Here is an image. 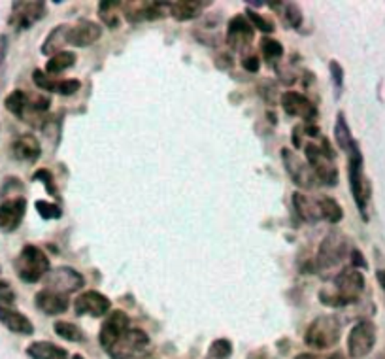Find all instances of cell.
Masks as SVG:
<instances>
[{"label":"cell","mask_w":385,"mask_h":359,"mask_svg":"<svg viewBox=\"0 0 385 359\" xmlns=\"http://www.w3.org/2000/svg\"><path fill=\"white\" fill-rule=\"evenodd\" d=\"M15 274L19 277L21 282L25 283H36L44 280L49 270V257L46 252L35 244H25L21 248L19 256L15 257L14 261Z\"/></svg>","instance_id":"4"},{"label":"cell","mask_w":385,"mask_h":359,"mask_svg":"<svg viewBox=\"0 0 385 359\" xmlns=\"http://www.w3.org/2000/svg\"><path fill=\"white\" fill-rule=\"evenodd\" d=\"M46 15V2L42 0H15L8 15V25L14 30H27Z\"/></svg>","instance_id":"7"},{"label":"cell","mask_w":385,"mask_h":359,"mask_svg":"<svg viewBox=\"0 0 385 359\" xmlns=\"http://www.w3.org/2000/svg\"><path fill=\"white\" fill-rule=\"evenodd\" d=\"M8 48H10V40L6 35H0V67L4 64L8 55Z\"/></svg>","instance_id":"45"},{"label":"cell","mask_w":385,"mask_h":359,"mask_svg":"<svg viewBox=\"0 0 385 359\" xmlns=\"http://www.w3.org/2000/svg\"><path fill=\"white\" fill-rule=\"evenodd\" d=\"M303 132L304 129L303 127H298V125L293 129V144H295V148H301V146H303Z\"/></svg>","instance_id":"46"},{"label":"cell","mask_w":385,"mask_h":359,"mask_svg":"<svg viewBox=\"0 0 385 359\" xmlns=\"http://www.w3.org/2000/svg\"><path fill=\"white\" fill-rule=\"evenodd\" d=\"M35 304L38 310L48 314V316H59L70 308V299L69 295H62V293L44 288L35 295Z\"/></svg>","instance_id":"17"},{"label":"cell","mask_w":385,"mask_h":359,"mask_svg":"<svg viewBox=\"0 0 385 359\" xmlns=\"http://www.w3.org/2000/svg\"><path fill=\"white\" fill-rule=\"evenodd\" d=\"M27 356L33 359H70L69 350L49 340H35L27 346Z\"/></svg>","instance_id":"23"},{"label":"cell","mask_w":385,"mask_h":359,"mask_svg":"<svg viewBox=\"0 0 385 359\" xmlns=\"http://www.w3.org/2000/svg\"><path fill=\"white\" fill-rule=\"evenodd\" d=\"M27 214V199L15 197V199L0 200V231L2 233H14L23 223Z\"/></svg>","instance_id":"14"},{"label":"cell","mask_w":385,"mask_h":359,"mask_svg":"<svg viewBox=\"0 0 385 359\" xmlns=\"http://www.w3.org/2000/svg\"><path fill=\"white\" fill-rule=\"evenodd\" d=\"M80 80H59V83H57V91L55 93H59V95H72V93H76L78 89H80Z\"/></svg>","instance_id":"43"},{"label":"cell","mask_w":385,"mask_h":359,"mask_svg":"<svg viewBox=\"0 0 385 359\" xmlns=\"http://www.w3.org/2000/svg\"><path fill=\"white\" fill-rule=\"evenodd\" d=\"M76 53L74 51H61L57 55L49 57L48 62H46V72L48 74H61L70 67L76 64Z\"/></svg>","instance_id":"27"},{"label":"cell","mask_w":385,"mask_h":359,"mask_svg":"<svg viewBox=\"0 0 385 359\" xmlns=\"http://www.w3.org/2000/svg\"><path fill=\"white\" fill-rule=\"evenodd\" d=\"M329 72H330V80L337 87V95H340V91L344 87V69L340 67V62L337 59H330L329 61Z\"/></svg>","instance_id":"39"},{"label":"cell","mask_w":385,"mask_h":359,"mask_svg":"<svg viewBox=\"0 0 385 359\" xmlns=\"http://www.w3.org/2000/svg\"><path fill=\"white\" fill-rule=\"evenodd\" d=\"M261 51H262V57H265V61L276 62L278 59H282L285 49H283V46L278 40L270 38V36H265V38L261 40Z\"/></svg>","instance_id":"33"},{"label":"cell","mask_w":385,"mask_h":359,"mask_svg":"<svg viewBox=\"0 0 385 359\" xmlns=\"http://www.w3.org/2000/svg\"><path fill=\"white\" fill-rule=\"evenodd\" d=\"M233 356V342L229 339H215L208 348L206 359H229Z\"/></svg>","instance_id":"34"},{"label":"cell","mask_w":385,"mask_h":359,"mask_svg":"<svg viewBox=\"0 0 385 359\" xmlns=\"http://www.w3.org/2000/svg\"><path fill=\"white\" fill-rule=\"evenodd\" d=\"M206 6V2H199V0H178V2H170V15L176 21H192L197 19L202 10Z\"/></svg>","instance_id":"25"},{"label":"cell","mask_w":385,"mask_h":359,"mask_svg":"<svg viewBox=\"0 0 385 359\" xmlns=\"http://www.w3.org/2000/svg\"><path fill=\"white\" fill-rule=\"evenodd\" d=\"M0 324L6 327L8 331L15 333V335H23V337H33L35 335V325L33 322L21 314L19 310H15L12 306L0 304Z\"/></svg>","instance_id":"18"},{"label":"cell","mask_w":385,"mask_h":359,"mask_svg":"<svg viewBox=\"0 0 385 359\" xmlns=\"http://www.w3.org/2000/svg\"><path fill=\"white\" fill-rule=\"evenodd\" d=\"M338 340H340V319L332 314L317 316L304 333V344L317 352L330 350L332 346L338 344Z\"/></svg>","instance_id":"5"},{"label":"cell","mask_w":385,"mask_h":359,"mask_svg":"<svg viewBox=\"0 0 385 359\" xmlns=\"http://www.w3.org/2000/svg\"><path fill=\"white\" fill-rule=\"evenodd\" d=\"M33 180H38V182H42V184L46 186V191H48L49 195L57 197L55 178H53V173H51V170H48V168H40V170H36L35 176H33Z\"/></svg>","instance_id":"40"},{"label":"cell","mask_w":385,"mask_h":359,"mask_svg":"<svg viewBox=\"0 0 385 359\" xmlns=\"http://www.w3.org/2000/svg\"><path fill=\"white\" fill-rule=\"evenodd\" d=\"M161 2H140V4H127L123 2L125 17L131 23H142V21H157L165 17V10Z\"/></svg>","instance_id":"20"},{"label":"cell","mask_w":385,"mask_h":359,"mask_svg":"<svg viewBox=\"0 0 385 359\" xmlns=\"http://www.w3.org/2000/svg\"><path fill=\"white\" fill-rule=\"evenodd\" d=\"M44 283H46V290H53L57 293L62 295H70V293H76L85 286V278L82 272H78L76 269H70V267H57L51 269L44 277Z\"/></svg>","instance_id":"10"},{"label":"cell","mask_w":385,"mask_h":359,"mask_svg":"<svg viewBox=\"0 0 385 359\" xmlns=\"http://www.w3.org/2000/svg\"><path fill=\"white\" fill-rule=\"evenodd\" d=\"M293 207H295L298 218L306 221V223H317V221L321 220L319 202L312 199V197H308V195L295 191L293 193Z\"/></svg>","instance_id":"24"},{"label":"cell","mask_w":385,"mask_h":359,"mask_svg":"<svg viewBox=\"0 0 385 359\" xmlns=\"http://www.w3.org/2000/svg\"><path fill=\"white\" fill-rule=\"evenodd\" d=\"M72 359H83V358L80 356V353H76V356H72Z\"/></svg>","instance_id":"49"},{"label":"cell","mask_w":385,"mask_h":359,"mask_svg":"<svg viewBox=\"0 0 385 359\" xmlns=\"http://www.w3.org/2000/svg\"><path fill=\"white\" fill-rule=\"evenodd\" d=\"M280 155H282L283 166H285V170H287L289 178L293 180V184H295L296 187L312 189V187H316L317 184H319L316 178V174H314V170L310 168L308 163H306L304 159H301L293 150L283 148L282 152H280Z\"/></svg>","instance_id":"11"},{"label":"cell","mask_w":385,"mask_h":359,"mask_svg":"<svg viewBox=\"0 0 385 359\" xmlns=\"http://www.w3.org/2000/svg\"><path fill=\"white\" fill-rule=\"evenodd\" d=\"M246 17H248L249 23L253 25V28L261 30V33H265V35H272V33L276 30L274 21L267 19V17H262L261 14L253 12L251 8H248V10H246Z\"/></svg>","instance_id":"35"},{"label":"cell","mask_w":385,"mask_h":359,"mask_svg":"<svg viewBox=\"0 0 385 359\" xmlns=\"http://www.w3.org/2000/svg\"><path fill=\"white\" fill-rule=\"evenodd\" d=\"M111 308V301L104 293L96 290H87L74 299V312L78 316H93L102 318Z\"/></svg>","instance_id":"13"},{"label":"cell","mask_w":385,"mask_h":359,"mask_svg":"<svg viewBox=\"0 0 385 359\" xmlns=\"http://www.w3.org/2000/svg\"><path fill=\"white\" fill-rule=\"evenodd\" d=\"M70 27L69 23H62V25H57L49 30V35L46 36V40L42 44L40 51L44 55L48 57H53L57 53H61L62 48L69 44V33H70Z\"/></svg>","instance_id":"22"},{"label":"cell","mask_w":385,"mask_h":359,"mask_svg":"<svg viewBox=\"0 0 385 359\" xmlns=\"http://www.w3.org/2000/svg\"><path fill=\"white\" fill-rule=\"evenodd\" d=\"M0 272H2V269H0Z\"/></svg>","instance_id":"51"},{"label":"cell","mask_w":385,"mask_h":359,"mask_svg":"<svg viewBox=\"0 0 385 359\" xmlns=\"http://www.w3.org/2000/svg\"><path fill=\"white\" fill-rule=\"evenodd\" d=\"M280 103H282L283 110L287 112L289 116H293V118H301L303 121H314L317 118V108L314 106V103L308 97L296 93V91L283 93Z\"/></svg>","instance_id":"16"},{"label":"cell","mask_w":385,"mask_h":359,"mask_svg":"<svg viewBox=\"0 0 385 359\" xmlns=\"http://www.w3.org/2000/svg\"><path fill=\"white\" fill-rule=\"evenodd\" d=\"M255 28L249 23V19L244 14H238L231 17L227 25V44L229 48L238 51V53H246L251 51V42H253Z\"/></svg>","instance_id":"12"},{"label":"cell","mask_w":385,"mask_h":359,"mask_svg":"<svg viewBox=\"0 0 385 359\" xmlns=\"http://www.w3.org/2000/svg\"><path fill=\"white\" fill-rule=\"evenodd\" d=\"M23 191H25V184L19 178H15V176H8L2 182V186H0V200L23 197Z\"/></svg>","instance_id":"32"},{"label":"cell","mask_w":385,"mask_h":359,"mask_svg":"<svg viewBox=\"0 0 385 359\" xmlns=\"http://www.w3.org/2000/svg\"><path fill=\"white\" fill-rule=\"evenodd\" d=\"M240 64L244 67V70H248V72H259V67H261V59L257 53L253 51H246L244 55L240 57Z\"/></svg>","instance_id":"41"},{"label":"cell","mask_w":385,"mask_h":359,"mask_svg":"<svg viewBox=\"0 0 385 359\" xmlns=\"http://www.w3.org/2000/svg\"><path fill=\"white\" fill-rule=\"evenodd\" d=\"M27 100H28V95L25 93V91L15 89L4 98V106H6V110L10 112V114H14L15 118L23 119L25 112H27Z\"/></svg>","instance_id":"30"},{"label":"cell","mask_w":385,"mask_h":359,"mask_svg":"<svg viewBox=\"0 0 385 359\" xmlns=\"http://www.w3.org/2000/svg\"><path fill=\"white\" fill-rule=\"evenodd\" d=\"M350 238L342 231H330L329 235L319 242V248H317L316 256V267L323 270L332 269V267H337V265L344 261L346 257L350 256Z\"/></svg>","instance_id":"6"},{"label":"cell","mask_w":385,"mask_h":359,"mask_svg":"<svg viewBox=\"0 0 385 359\" xmlns=\"http://www.w3.org/2000/svg\"><path fill=\"white\" fill-rule=\"evenodd\" d=\"M319 202V212H321V218L327 220L329 223H340L344 220V210L340 207V202L332 197H321Z\"/></svg>","instance_id":"28"},{"label":"cell","mask_w":385,"mask_h":359,"mask_svg":"<svg viewBox=\"0 0 385 359\" xmlns=\"http://www.w3.org/2000/svg\"><path fill=\"white\" fill-rule=\"evenodd\" d=\"M129 324H131V318L123 310H111L108 314V318L104 319L102 327L98 331V342L104 350H108L127 329H131Z\"/></svg>","instance_id":"15"},{"label":"cell","mask_w":385,"mask_h":359,"mask_svg":"<svg viewBox=\"0 0 385 359\" xmlns=\"http://www.w3.org/2000/svg\"><path fill=\"white\" fill-rule=\"evenodd\" d=\"M33 82H35L36 87H40L42 91H48V93H55L59 80H53V78H49L48 72L35 70V72H33Z\"/></svg>","instance_id":"38"},{"label":"cell","mask_w":385,"mask_h":359,"mask_svg":"<svg viewBox=\"0 0 385 359\" xmlns=\"http://www.w3.org/2000/svg\"><path fill=\"white\" fill-rule=\"evenodd\" d=\"M257 359H267V358H257Z\"/></svg>","instance_id":"50"},{"label":"cell","mask_w":385,"mask_h":359,"mask_svg":"<svg viewBox=\"0 0 385 359\" xmlns=\"http://www.w3.org/2000/svg\"><path fill=\"white\" fill-rule=\"evenodd\" d=\"M293 359H325L321 358L319 353H310V352H304V353H298V356H295Z\"/></svg>","instance_id":"47"},{"label":"cell","mask_w":385,"mask_h":359,"mask_svg":"<svg viewBox=\"0 0 385 359\" xmlns=\"http://www.w3.org/2000/svg\"><path fill=\"white\" fill-rule=\"evenodd\" d=\"M12 153L17 161H25V163H36L42 155V146L35 134L25 132L15 139L12 144Z\"/></svg>","instance_id":"21"},{"label":"cell","mask_w":385,"mask_h":359,"mask_svg":"<svg viewBox=\"0 0 385 359\" xmlns=\"http://www.w3.org/2000/svg\"><path fill=\"white\" fill-rule=\"evenodd\" d=\"M53 331H55L57 337L70 340V342H82L83 340V331L76 324H72V322H62V319L61 322H55L53 324Z\"/></svg>","instance_id":"31"},{"label":"cell","mask_w":385,"mask_h":359,"mask_svg":"<svg viewBox=\"0 0 385 359\" xmlns=\"http://www.w3.org/2000/svg\"><path fill=\"white\" fill-rule=\"evenodd\" d=\"M123 6V2H117V0H104L98 4V17L102 19V23L108 28H117L119 27V15L117 10Z\"/></svg>","instance_id":"29"},{"label":"cell","mask_w":385,"mask_h":359,"mask_svg":"<svg viewBox=\"0 0 385 359\" xmlns=\"http://www.w3.org/2000/svg\"><path fill=\"white\" fill-rule=\"evenodd\" d=\"M376 325L370 319H361L351 327L348 335V353L351 359H363L376 346Z\"/></svg>","instance_id":"8"},{"label":"cell","mask_w":385,"mask_h":359,"mask_svg":"<svg viewBox=\"0 0 385 359\" xmlns=\"http://www.w3.org/2000/svg\"><path fill=\"white\" fill-rule=\"evenodd\" d=\"M102 36V27L95 21H80L78 25L70 27L69 44L74 48H87L91 44H95Z\"/></svg>","instance_id":"19"},{"label":"cell","mask_w":385,"mask_h":359,"mask_svg":"<svg viewBox=\"0 0 385 359\" xmlns=\"http://www.w3.org/2000/svg\"><path fill=\"white\" fill-rule=\"evenodd\" d=\"M36 212L44 218V220H59L62 216V210L55 202H48V200H36L35 202Z\"/></svg>","instance_id":"37"},{"label":"cell","mask_w":385,"mask_h":359,"mask_svg":"<svg viewBox=\"0 0 385 359\" xmlns=\"http://www.w3.org/2000/svg\"><path fill=\"white\" fill-rule=\"evenodd\" d=\"M376 278H378V283L382 286V290L385 291V269L376 270Z\"/></svg>","instance_id":"48"},{"label":"cell","mask_w":385,"mask_h":359,"mask_svg":"<svg viewBox=\"0 0 385 359\" xmlns=\"http://www.w3.org/2000/svg\"><path fill=\"white\" fill-rule=\"evenodd\" d=\"M304 153H306V163L316 174L317 182L330 187L337 186L340 174H338V166L334 163L337 153L332 150V146L329 144V140L321 137V144L310 142L304 148Z\"/></svg>","instance_id":"3"},{"label":"cell","mask_w":385,"mask_h":359,"mask_svg":"<svg viewBox=\"0 0 385 359\" xmlns=\"http://www.w3.org/2000/svg\"><path fill=\"white\" fill-rule=\"evenodd\" d=\"M350 261H351V267L353 269H368V263H366L365 256H363V252L359 248H351L350 252Z\"/></svg>","instance_id":"44"},{"label":"cell","mask_w":385,"mask_h":359,"mask_svg":"<svg viewBox=\"0 0 385 359\" xmlns=\"http://www.w3.org/2000/svg\"><path fill=\"white\" fill-rule=\"evenodd\" d=\"M283 17H285V21H287L289 25L293 28H298L301 25H303V10H301V6L296 4V2H283Z\"/></svg>","instance_id":"36"},{"label":"cell","mask_w":385,"mask_h":359,"mask_svg":"<svg viewBox=\"0 0 385 359\" xmlns=\"http://www.w3.org/2000/svg\"><path fill=\"white\" fill-rule=\"evenodd\" d=\"M348 178H350V189L353 195V200L357 204L359 212L363 220L368 221V202L372 197L370 180L365 176V159L359 144L351 146L348 152Z\"/></svg>","instance_id":"2"},{"label":"cell","mask_w":385,"mask_h":359,"mask_svg":"<svg viewBox=\"0 0 385 359\" xmlns=\"http://www.w3.org/2000/svg\"><path fill=\"white\" fill-rule=\"evenodd\" d=\"M15 303V291L12 288V283L8 282V280H2L0 278V304H10Z\"/></svg>","instance_id":"42"},{"label":"cell","mask_w":385,"mask_h":359,"mask_svg":"<svg viewBox=\"0 0 385 359\" xmlns=\"http://www.w3.org/2000/svg\"><path fill=\"white\" fill-rule=\"evenodd\" d=\"M150 346V335L144 329H127V331L106 350L111 359H131L144 352Z\"/></svg>","instance_id":"9"},{"label":"cell","mask_w":385,"mask_h":359,"mask_svg":"<svg viewBox=\"0 0 385 359\" xmlns=\"http://www.w3.org/2000/svg\"><path fill=\"white\" fill-rule=\"evenodd\" d=\"M334 140L340 150H344L346 153L350 152V148L357 140L353 139V134L350 131V125H348V119H346L344 112H338L337 121H334Z\"/></svg>","instance_id":"26"},{"label":"cell","mask_w":385,"mask_h":359,"mask_svg":"<svg viewBox=\"0 0 385 359\" xmlns=\"http://www.w3.org/2000/svg\"><path fill=\"white\" fill-rule=\"evenodd\" d=\"M363 291H365V277H363V272L353 269V267H346L334 278L332 290L323 288L319 291V301L325 306L342 308V306H350V304L357 303Z\"/></svg>","instance_id":"1"}]
</instances>
